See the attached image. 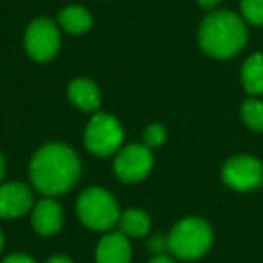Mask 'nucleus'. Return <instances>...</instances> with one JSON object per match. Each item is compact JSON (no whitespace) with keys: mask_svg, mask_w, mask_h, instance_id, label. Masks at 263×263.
I'll return each instance as SVG.
<instances>
[{"mask_svg":"<svg viewBox=\"0 0 263 263\" xmlns=\"http://www.w3.org/2000/svg\"><path fill=\"white\" fill-rule=\"evenodd\" d=\"M80 159L69 146L52 143L34 154L29 166L34 190L47 197L65 193L80 179Z\"/></svg>","mask_w":263,"mask_h":263,"instance_id":"nucleus-1","label":"nucleus"},{"mask_svg":"<svg viewBox=\"0 0 263 263\" xmlns=\"http://www.w3.org/2000/svg\"><path fill=\"white\" fill-rule=\"evenodd\" d=\"M198 42L204 52L218 60L238 54L247 42L243 20L231 11H216L205 16L198 31Z\"/></svg>","mask_w":263,"mask_h":263,"instance_id":"nucleus-2","label":"nucleus"},{"mask_svg":"<svg viewBox=\"0 0 263 263\" xmlns=\"http://www.w3.org/2000/svg\"><path fill=\"white\" fill-rule=\"evenodd\" d=\"M213 243V231L202 218H184L168 234V247L180 259H197L209 251Z\"/></svg>","mask_w":263,"mask_h":263,"instance_id":"nucleus-3","label":"nucleus"},{"mask_svg":"<svg viewBox=\"0 0 263 263\" xmlns=\"http://www.w3.org/2000/svg\"><path fill=\"white\" fill-rule=\"evenodd\" d=\"M78 216L94 231H108L119 222V205L103 187H88L78 198Z\"/></svg>","mask_w":263,"mask_h":263,"instance_id":"nucleus-4","label":"nucleus"},{"mask_svg":"<svg viewBox=\"0 0 263 263\" xmlns=\"http://www.w3.org/2000/svg\"><path fill=\"white\" fill-rule=\"evenodd\" d=\"M123 128L119 121L108 114H96L85 132V144L94 155L108 157L123 144Z\"/></svg>","mask_w":263,"mask_h":263,"instance_id":"nucleus-5","label":"nucleus"},{"mask_svg":"<svg viewBox=\"0 0 263 263\" xmlns=\"http://www.w3.org/2000/svg\"><path fill=\"white\" fill-rule=\"evenodd\" d=\"M26 51L34 62H49L60 49V31L49 18H36L26 31Z\"/></svg>","mask_w":263,"mask_h":263,"instance_id":"nucleus-6","label":"nucleus"},{"mask_svg":"<svg viewBox=\"0 0 263 263\" xmlns=\"http://www.w3.org/2000/svg\"><path fill=\"white\" fill-rule=\"evenodd\" d=\"M222 179L236 191H252L263 184V166L252 155H236L226 162Z\"/></svg>","mask_w":263,"mask_h":263,"instance_id":"nucleus-7","label":"nucleus"},{"mask_svg":"<svg viewBox=\"0 0 263 263\" xmlns=\"http://www.w3.org/2000/svg\"><path fill=\"white\" fill-rule=\"evenodd\" d=\"M152 166H154V155L146 144H128L114 161L116 175L124 182L143 180L150 173Z\"/></svg>","mask_w":263,"mask_h":263,"instance_id":"nucleus-8","label":"nucleus"},{"mask_svg":"<svg viewBox=\"0 0 263 263\" xmlns=\"http://www.w3.org/2000/svg\"><path fill=\"white\" fill-rule=\"evenodd\" d=\"M33 208V193L22 182L0 186V218H20Z\"/></svg>","mask_w":263,"mask_h":263,"instance_id":"nucleus-9","label":"nucleus"},{"mask_svg":"<svg viewBox=\"0 0 263 263\" xmlns=\"http://www.w3.org/2000/svg\"><path fill=\"white\" fill-rule=\"evenodd\" d=\"M31 222L38 234L42 236H51L58 233L63 222V211L56 200L51 197L44 198L38 204H34L33 213H31Z\"/></svg>","mask_w":263,"mask_h":263,"instance_id":"nucleus-10","label":"nucleus"},{"mask_svg":"<svg viewBox=\"0 0 263 263\" xmlns=\"http://www.w3.org/2000/svg\"><path fill=\"white\" fill-rule=\"evenodd\" d=\"M132 247L123 233H108L96 247V263H130Z\"/></svg>","mask_w":263,"mask_h":263,"instance_id":"nucleus-11","label":"nucleus"},{"mask_svg":"<svg viewBox=\"0 0 263 263\" xmlns=\"http://www.w3.org/2000/svg\"><path fill=\"white\" fill-rule=\"evenodd\" d=\"M69 99L78 108L90 112V110H96L99 106L101 96H99V88L90 80L80 78V80H74L69 85Z\"/></svg>","mask_w":263,"mask_h":263,"instance_id":"nucleus-12","label":"nucleus"},{"mask_svg":"<svg viewBox=\"0 0 263 263\" xmlns=\"http://www.w3.org/2000/svg\"><path fill=\"white\" fill-rule=\"evenodd\" d=\"M241 83L249 94H263V52H256L245 60L241 67Z\"/></svg>","mask_w":263,"mask_h":263,"instance_id":"nucleus-13","label":"nucleus"},{"mask_svg":"<svg viewBox=\"0 0 263 263\" xmlns=\"http://www.w3.org/2000/svg\"><path fill=\"white\" fill-rule=\"evenodd\" d=\"M58 24L62 26L63 31L70 34H83L90 29L92 26V16L81 6H69V8L62 9L58 15Z\"/></svg>","mask_w":263,"mask_h":263,"instance_id":"nucleus-14","label":"nucleus"},{"mask_svg":"<svg viewBox=\"0 0 263 263\" xmlns=\"http://www.w3.org/2000/svg\"><path fill=\"white\" fill-rule=\"evenodd\" d=\"M117 223H119L121 233L128 238L144 236L152 227L150 216H148L144 211H141V209H128V211L121 213L119 222Z\"/></svg>","mask_w":263,"mask_h":263,"instance_id":"nucleus-15","label":"nucleus"},{"mask_svg":"<svg viewBox=\"0 0 263 263\" xmlns=\"http://www.w3.org/2000/svg\"><path fill=\"white\" fill-rule=\"evenodd\" d=\"M241 119L251 130L263 132V101L247 99L241 105Z\"/></svg>","mask_w":263,"mask_h":263,"instance_id":"nucleus-16","label":"nucleus"},{"mask_svg":"<svg viewBox=\"0 0 263 263\" xmlns=\"http://www.w3.org/2000/svg\"><path fill=\"white\" fill-rule=\"evenodd\" d=\"M241 15L254 26H263V0H241Z\"/></svg>","mask_w":263,"mask_h":263,"instance_id":"nucleus-17","label":"nucleus"},{"mask_svg":"<svg viewBox=\"0 0 263 263\" xmlns=\"http://www.w3.org/2000/svg\"><path fill=\"white\" fill-rule=\"evenodd\" d=\"M166 141V128L162 126V124H150V126L146 128V132H144V144H146L148 148H159L162 146Z\"/></svg>","mask_w":263,"mask_h":263,"instance_id":"nucleus-18","label":"nucleus"},{"mask_svg":"<svg viewBox=\"0 0 263 263\" xmlns=\"http://www.w3.org/2000/svg\"><path fill=\"white\" fill-rule=\"evenodd\" d=\"M148 247H150V251L154 252V254H164L166 251H170L168 238L161 236V234H155V236L150 238V243H148Z\"/></svg>","mask_w":263,"mask_h":263,"instance_id":"nucleus-19","label":"nucleus"},{"mask_svg":"<svg viewBox=\"0 0 263 263\" xmlns=\"http://www.w3.org/2000/svg\"><path fill=\"white\" fill-rule=\"evenodd\" d=\"M2 263H36V261L27 254H11V256H8Z\"/></svg>","mask_w":263,"mask_h":263,"instance_id":"nucleus-20","label":"nucleus"},{"mask_svg":"<svg viewBox=\"0 0 263 263\" xmlns=\"http://www.w3.org/2000/svg\"><path fill=\"white\" fill-rule=\"evenodd\" d=\"M148 263H175V261H173V259L170 258V256H166V254H155Z\"/></svg>","mask_w":263,"mask_h":263,"instance_id":"nucleus-21","label":"nucleus"},{"mask_svg":"<svg viewBox=\"0 0 263 263\" xmlns=\"http://www.w3.org/2000/svg\"><path fill=\"white\" fill-rule=\"evenodd\" d=\"M45 263H72V259H70L69 256L58 254V256H51V258H49Z\"/></svg>","mask_w":263,"mask_h":263,"instance_id":"nucleus-22","label":"nucleus"},{"mask_svg":"<svg viewBox=\"0 0 263 263\" xmlns=\"http://www.w3.org/2000/svg\"><path fill=\"white\" fill-rule=\"evenodd\" d=\"M198 4L202 6V8H215V6H218L220 2H222V0H197Z\"/></svg>","mask_w":263,"mask_h":263,"instance_id":"nucleus-23","label":"nucleus"},{"mask_svg":"<svg viewBox=\"0 0 263 263\" xmlns=\"http://www.w3.org/2000/svg\"><path fill=\"white\" fill-rule=\"evenodd\" d=\"M4 170H6L4 159H2V155H0V180H2V177H4Z\"/></svg>","mask_w":263,"mask_h":263,"instance_id":"nucleus-24","label":"nucleus"},{"mask_svg":"<svg viewBox=\"0 0 263 263\" xmlns=\"http://www.w3.org/2000/svg\"><path fill=\"white\" fill-rule=\"evenodd\" d=\"M4 234H2V231H0V251H2V249H4Z\"/></svg>","mask_w":263,"mask_h":263,"instance_id":"nucleus-25","label":"nucleus"}]
</instances>
